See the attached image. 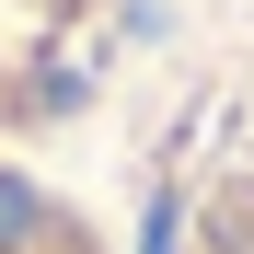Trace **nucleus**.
Segmentation results:
<instances>
[{
  "label": "nucleus",
  "instance_id": "1",
  "mask_svg": "<svg viewBox=\"0 0 254 254\" xmlns=\"http://www.w3.org/2000/svg\"><path fill=\"white\" fill-rule=\"evenodd\" d=\"M150 254H254V47L208 93L196 139L174 162V196H162V243Z\"/></svg>",
  "mask_w": 254,
  "mask_h": 254
},
{
  "label": "nucleus",
  "instance_id": "2",
  "mask_svg": "<svg viewBox=\"0 0 254 254\" xmlns=\"http://www.w3.org/2000/svg\"><path fill=\"white\" fill-rule=\"evenodd\" d=\"M0 254H127V243H116L69 185L23 174V162H0Z\"/></svg>",
  "mask_w": 254,
  "mask_h": 254
}]
</instances>
